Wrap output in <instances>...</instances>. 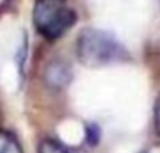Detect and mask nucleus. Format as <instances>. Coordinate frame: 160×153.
Wrapping results in <instances>:
<instances>
[{
  "label": "nucleus",
  "instance_id": "nucleus-5",
  "mask_svg": "<svg viewBox=\"0 0 160 153\" xmlns=\"http://www.w3.org/2000/svg\"><path fill=\"white\" fill-rule=\"evenodd\" d=\"M38 153H70L68 148L53 138H45L39 142Z\"/></svg>",
  "mask_w": 160,
  "mask_h": 153
},
{
  "label": "nucleus",
  "instance_id": "nucleus-6",
  "mask_svg": "<svg viewBox=\"0 0 160 153\" xmlns=\"http://www.w3.org/2000/svg\"><path fill=\"white\" fill-rule=\"evenodd\" d=\"M86 139H87V143L91 146L97 145L100 141V128L96 124H90L86 129Z\"/></svg>",
  "mask_w": 160,
  "mask_h": 153
},
{
  "label": "nucleus",
  "instance_id": "nucleus-7",
  "mask_svg": "<svg viewBox=\"0 0 160 153\" xmlns=\"http://www.w3.org/2000/svg\"><path fill=\"white\" fill-rule=\"evenodd\" d=\"M153 121H155L156 134L160 136V94L155 101V108H153Z\"/></svg>",
  "mask_w": 160,
  "mask_h": 153
},
{
  "label": "nucleus",
  "instance_id": "nucleus-3",
  "mask_svg": "<svg viewBox=\"0 0 160 153\" xmlns=\"http://www.w3.org/2000/svg\"><path fill=\"white\" fill-rule=\"evenodd\" d=\"M73 76L72 66L61 58L52 59L45 66L44 81L48 87L53 90H62L70 83Z\"/></svg>",
  "mask_w": 160,
  "mask_h": 153
},
{
  "label": "nucleus",
  "instance_id": "nucleus-4",
  "mask_svg": "<svg viewBox=\"0 0 160 153\" xmlns=\"http://www.w3.org/2000/svg\"><path fill=\"white\" fill-rule=\"evenodd\" d=\"M0 153H24L17 136L7 129H0Z\"/></svg>",
  "mask_w": 160,
  "mask_h": 153
},
{
  "label": "nucleus",
  "instance_id": "nucleus-1",
  "mask_svg": "<svg viewBox=\"0 0 160 153\" xmlns=\"http://www.w3.org/2000/svg\"><path fill=\"white\" fill-rule=\"evenodd\" d=\"M121 47L111 32L98 28H83L76 39V56L86 67L97 69L118 59Z\"/></svg>",
  "mask_w": 160,
  "mask_h": 153
},
{
  "label": "nucleus",
  "instance_id": "nucleus-2",
  "mask_svg": "<svg viewBox=\"0 0 160 153\" xmlns=\"http://www.w3.org/2000/svg\"><path fill=\"white\" fill-rule=\"evenodd\" d=\"M75 10L66 0H35L32 24L37 32L48 41L59 39L76 22Z\"/></svg>",
  "mask_w": 160,
  "mask_h": 153
}]
</instances>
